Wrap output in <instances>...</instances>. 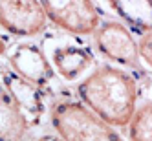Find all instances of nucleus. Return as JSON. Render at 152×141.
Returning a JSON list of instances; mask_svg holds the SVG:
<instances>
[{
    "label": "nucleus",
    "mask_w": 152,
    "mask_h": 141,
    "mask_svg": "<svg viewBox=\"0 0 152 141\" xmlns=\"http://www.w3.org/2000/svg\"><path fill=\"white\" fill-rule=\"evenodd\" d=\"M13 72L35 86H44L53 77V68L46 55L35 44H18L11 53Z\"/></svg>",
    "instance_id": "0eeeda50"
},
{
    "label": "nucleus",
    "mask_w": 152,
    "mask_h": 141,
    "mask_svg": "<svg viewBox=\"0 0 152 141\" xmlns=\"http://www.w3.org/2000/svg\"><path fill=\"white\" fill-rule=\"evenodd\" d=\"M83 106L110 126H128L136 112L137 86L128 72L115 66H99L79 84Z\"/></svg>",
    "instance_id": "f257e3e1"
},
{
    "label": "nucleus",
    "mask_w": 152,
    "mask_h": 141,
    "mask_svg": "<svg viewBox=\"0 0 152 141\" xmlns=\"http://www.w3.org/2000/svg\"><path fill=\"white\" fill-rule=\"evenodd\" d=\"M37 141H66L64 137H61L59 134L55 136V134H46V136H42V137H39Z\"/></svg>",
    "instance_id": "ddd939ff"
},
{
    "label": "nucleus",
    "mask_w": 152,
    "mask_h": 141,
    "mask_svg": "<svg viewBox=\"0 0 152 141\" xmlns=\"http://www.w3.org/2000/svg\"><path fill=\"white\" fill-rule=\"evenodd\" d=\"M137 50H139V59H143L152 70V31H147L141 35L137 42Z\"/></svg>",
    "instance_id": "f8f14e48"
},
{
    "label": "nucleus",
    "mask_w": 152,
    "mask_h": 141,
    "mask_svg": "<svg viewBox=\"0 0 152 141\" xmlns=\"http://www.w3.org/2000/svg\"><path fill=\"white\" fill-rule=\"evenodd\" d=\"M128 126L132 141H152V103L136 108Z\"/></svg>",
    "instance_id": "9b49d317"
},
{
    "label": "nucleus",
    "mask_w": 152,
    "mask_h": 141,
    "mask_svg": "<svg viewBox=\"0 0 152 141\" xmlns=\"http://www.w3.org/2000/svg\"><path fill=\"white\" fill-rule=\"evenodd\" d=\"M2 83H4L6 92L11 95L13 103L18 106V110L28 119L29 126L35 125L40 119L42 112H44V101H42L40 88L31 84L29 81L22 79L13 70H6L2 73Z\"/></svg>",
    "instance_id": "423d86ee"
},
{
    "label": "nucleus",
    "mask_w": 152,
    "mask_h": 141,
    "mask_svg": "<svg viewBox=\"0 0 152 141\" xmlns=\"http://www.w3.org/2000/svg\"><path fill=\"white\" fill-rule=\"evenodd\" d=\"M39 2L44 15L68 33L90 35L101 24V17L92 0H39Z\"/></svg>",
    "instance_id": "7ed1b4c3"
},
{
    "label": "nucleus",
    "mask_w": 152,
    "mask_h": 141,
    "mask_svg": "<svg viewBox=\"0 0 152 141\" xmlns=\"http://www.w3.org/2000/svg\"><path fill=\"white\" fill-rule=\"evenodd\" d=\"M51 123L57 134L66 141H123L114 126L106 125L86 106L73 101L53 104Z\"/></svg>",
    "instance_id": "f03ea898"
},
{
    "label": "nucleus",
    "mask_w": 152,
    "mask_h": 141,
    "mask_svg": "<svg viewBox=\"0 0 152 141\" xmlns=\"http://www.w3.org/2000/svg\"><path fill=\"white\" fill-rule=\"evenodd\" d=\"M29 123L0 84V141H24Z\"/></svg>",
    "instance_id": "1a4fd4ad"
},
{
    "label": "nucleus",
    "mask_w": 152,
    "mask_h": 141,
    "mask_svg": "<svg viewBox=\"0 0 152 141\" xmlns=\"http://www.w3.org/2000/svg\"><path fill=\"white\" fill-rule=\"evenodd\" d=\"M4 51H6V42L2 40V37H0V55H2Z\"/></svg>",
    "instance_id": "4468645a"
},
{
    "label": "nucleus",
    "mask_w": 152,
    "mask_h": 141,
    "mask_svg": "<svg viewBox=\"0 0 152 141\" xmlns=\"http://www.w3.org/2000/svg\"><path fill=\"white\" fill-rule=\"evenodd\" d=\"M0 28L11 35L35 37L46 28V15L39 0H0Z\"/></svg>",
    "instance_id": "39448f33"
},
{
    "label": "nucleus",
    "mask_w": 152,
    "mask_h": 141,
    "mask_svg": "<svg viewBox=\"0 0 152 141\" xmlns=\"http://www.w3.org/2000/svg\"><path fill=\"white\" fill-rule=\"evenodd\" d=\"M95 46L106 59L126 68H139V50L130 29L119 22L99 24L94 31Z\"/></svg>",
    "instance_id": "20e7f679"
},
{
    "label": "nucleus",
    "mask_w": 152,
    "mask_h": 141,
    "mask_svg": "<svg viewBox=\"0 0 152 141\" xmlns=\"http://www.w3.org/2000/svg\"><path fill=\"white\" fill-rule=\"evenodd\" d=\"M94 57L92 51L83 44H62L51 51V62L61 77L75 81L90 68Z\"/></svg>",
    "instance_id": "6e6552de"
},
{
    "label": "nucleus",
    "mask_w": 152,
    "mask_h": 141,
    "mask_svg": "<svg viewBox=\"0 0 152 141\" xmlns=\"http://www.w3.org/2000/svg\"><path fill=\"white\" fill-rule=\"evenodd\" d=\"M110 7L134 29L152 31V0H106Z\"/></svg>",
    "instance_id": "9d476101"
}]
</instances>
